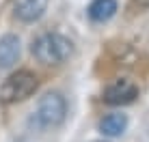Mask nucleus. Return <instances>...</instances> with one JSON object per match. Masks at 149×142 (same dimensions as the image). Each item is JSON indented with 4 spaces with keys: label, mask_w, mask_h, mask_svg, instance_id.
Returning a JSON list of instances; mask_svg holds the SVG:
<instances>
[{
    "label": "nucleus",
    "mask_w": 149,
    "mask_h": 142,
    "mask_svg": "<svg viewBox=\"0 0 149 142\" xmlns=\"http://www.w3.org/2000/svg\"><path fill=\"white\" fill-rule=\"evenodd\" d=\"M67 116V103H65V97L61 93H48L43 95L35 110L33 123L37 125L39 129H52L58 127L61 123Z\"/></svg>",
    "instance_id": "nucleus-3"
},
{
    "label": "nucleus",
    "mask_w": 149,
    "mask_h": 142,
    "mask_svg": "<svg viewBox=\"0 0 149 142\" xmlns=\"http://www.w3.org/2000/svg\"><path fill=\"white\" fill-rule=\"evenodd\" d=\"M127 127V116L121 114V112H115V114H108L100 121V131L104 136H121Z\"/></svg>",
    "instance_id": "nucleus-7"
},
{
    "label": "nucleus",
    "mask_w": 149,
    "mask_h": 142,
    "mask_svg": "<svg viewBox=\"0 0 149 142\" xmlns=\"http://www.w3.org/2000/svg\"><path fill=\"white\" fill-rule=\"evenodd\" d=\"M37 86L39 82L33 71H26V69L17 71V73L9 75L0 86V103L9 105V103H17V101L28 99L37 90Z\"/></svg>",
    "instance_id": "nucleus-2"
},
{
    "label": "nucleus",
    "mask_w": 149,
    "mask_h": 142,
    "mask_svg": "<svg viewBox=\"0 0 149 142\" xmlns=\"http://www.w3.org/2000/svg\"><path fill=\"white\" fill-rule=\"evenodd\" d=\"M33 56L43 65H61L71 56V41L58 32H45L35 39Z\"/></svg>",
    "instance_id": "nucleus-1"
},
{
    "label": "nucleus",
    "mask_w": 149,
    "mask_h": 142,
    "mask_svg": "<svg viewBox=\"0 0 149 142\" xmlns=\"http://www.w3.org/2000/svg\"><path fill=\"white\" fill-rule=\"evenodd\" d=\"M117 13V0H93L89 7V17L93 22H108Z\"/></svg>",
    "instance_id": "nucleus-8"
},
{
    "label": "nucleus",
    "mask_w": 149,
    "mask_h": 142,
    "mask_svg": "<svg viewBox=\"0 0 149 142\" xmlns=\"http://www.w3.org/2000/svg\"><path fill=\"white\" fill-rule=\"evenodd\" d=\"M136 2H141V4H149V0H136Z\"/></svg>",
    "instance_id": "nucleus-9"
},
{
    "label": "nucleus",
    "mask_w": 149,
    "mask_h": 142,
    "mask_svg": "<svg viewBox=\"0 0 149 142\" xmlns=\"http://www.w3.org/2000/svg\"><path fill=\"white\" fill-rule=\"evenodd\" d=\"M22 48H19V39L15 34H4L0 39V69H11L17 63Z\"/></svg>",
    "instance_id": "nucleus-5"
},
{
    "label": "nucleus",
    "mask_w": 149,
    "mask_h": 142,
    "mask_svg": "<svg viewBox=\"0 0 149 142\" xmlns=\"http://www.w3.org/2000/svg\"><path fill=\"white\" fill-rule=\"evenodd\" d=\"M48 0H17L15 2V17L22 22H37L43 15Z\"/></svg>",
    "instance_id": "nucleus-6"
},
{
    "label": "nucleus",
    "mask_w": 149,
    "mask_h": 142,
    "mask_svg": "<svg viewBox=\"0 0 149 142\" xmlns=\"http://www.w3.org/2000/svg\"><path fill=\"white\" fill-rule=\"evenodd\" d=\"M138 97V86L132 80H115L104 88V101L108 105H127Z\"/></svg>",
    "instance_id": "nucleus-4"
}]
</instances>
